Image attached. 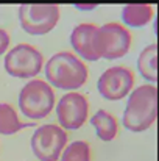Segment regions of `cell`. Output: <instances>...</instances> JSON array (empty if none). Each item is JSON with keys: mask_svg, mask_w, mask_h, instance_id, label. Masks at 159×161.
Here are the masks:
<instances>
[{"mask_svg": "<svg viewBox=\"0 0 159 161\" xmlns=\"http://www.w3.org/2000/svg\"><path fill=\"white\" fill-rule=\"evenodd\" d=\"M158 119V88L153 85L137 86L126 102L123 111V125L130 131L139 133L148 130Z\"/></svg>", "mask_w": 159, "mask_h": 161, "instance_id": "obj_1", "label": "cell"}, {"mask_svg": "<svg viewBox=\"0 0 159 161\" xmlns=\"http://www.w3.org/2000/svg\"><path fill=\"white\" fill-rule=\"evenodd\" d=\"M86 64L70 52H58L45 64V77L50 86L73 91L87 81Z\"/></svg>", "mask_w": 159, "mask_h": 161, "instance_id": "obj_2", "label": "cell"}, {"mask_svg": "<svg viewBox=\"0 0 159 161\" xmlns=\"http://www.w3.org/2000/svg\"><path fill=\"white\" fill-rule=\"evenodd\" d=\"M55 107L53 88L44 80H30L19 94V108L28 119H44Z\"/></svg>", "mask_w": 159, "mask_h": 161, "instance_id": "obj_3", "label": "cell"}, {"mask_svg": "<svg viewBox=\"0 0 159 161\" xmlns=\"http://www.w3.org/2000/svg\"><path fill=\"white\" fill-rule=\"evenodd\" d=\"M61 16V9L55 3H30L20 5L19 20L22 28L33 36H42L56 27Z\"/></svg>", "mask_w": 159, "mask_h": 161, "instance_id": "obj_4", "label": "cell"}, {"mask_svg": "<svg viewBox=\"0 0 159 161\" xmlns=\"http://www.w3.org/2000/svg\"><path fill=\"white\" fill-rule=\"evenodd\" d=\"M5 70L16 78H33L44 66L42 53L31 44H17L3 59Z\"/></svg>", "mask_w": 159, "mask_h": 161, "instance_id": "obj_5", "label": "cell"}, {"mask_svg": "<svg viewBox=\"0 0 159 161\" xmlns=\"http://www.w3.org/2000/svg\"><path fill=\"white\" fill-rule=\"evenodd\" d=\"M66 144V130L55 124L39 127L31 136V150L39 161H58Z\"/></svg>", "mask_w": 159, "mask_h": 161, "instance_id": "obj_6", "label": "cell"}, {"mask_svg": "<svg viewBox=\"0 0 159 161\" xmlns=\"http://www.w3.org/2000/svg\"><path fill=\"white\" fill-rule=\"evenodd\" d=\"M131 33L126 27L117 22H109L98 27V55L105 59H117L128 53L131 47Z\"/></svg>", "mask_w": 159, "mask_h": 161, "instance_id": "obj_7", "label": "cell"}, {"mask_svg": "<svg viewBox=\"0 0 159 161\" xmlns=\"http://www.w3.org/2000/svg\"><path fill=\"white\" fill-rule=\"evenodd\" d=\"M56 116L59 127L64 130H78L81 128L89 116L87 99L80 92H67L64 94L56 107Z\"/></svg>", "mask_w": 159, "mask_h": 161, "instance_id": "obj_8", "label": "cell"}, {"mask_svg": "<svg viewBox=\"0 0 159 161\" xmlns=\"http://www.w3.org/2000/svg\"><path fill=\"white\" fill-rule=\"evenodd\" d=\"M133 85L134 74L125 66H114L100 75L97 88L103 99L114 102L125 99L133 91Z\"/></svg>", "mask_w": 159, "mask_h": 161, "instance_id": "obj_9", "label": "cell"}, {"mask_svg": "<svg viewBox=\"0 0 159 161\" xmlns=\"http://www.w3.org/2000/svg\"><path fill=\"white\" fill-rule=\"evenodd\" d=\"M73 50L86 61H98V27L94 24H80L70 33Z\"/></svg>", "mask_w": 159, "mask_h": 161, "instance_id": "obj_10", "label": "cell"}, {"mask_svg": "<svg viewBox=\"0 0 159 161\" xmlns=\"http://www.w3.org/2000/svg\"><path fill=\"white\" fill-rule=\"evenodd\" d=\"M122 19L128 27H145L153 19V6L145 3H131L123 6Z\"/></svg>", "mask_w": 159, "mask_h": 161, "instance_id": "obj_11", "label": "cell"}, {"mask_svg": "<svg viewBox=\"0 0 159 161\" xmlns=\"http://www.w3.org/2000/svg\"><path fill=\"white\" fill-rule=\"evenodd\" d=\"M91 124L92 127L95 128L97 131V136L105 141L109 142L112 141L115 136H117V130H119V124H117V119L108 113L106 109H98L92 117H91Z\"/></svg>", "mask_w": 159, "mask_h": 161, "instance_id": "obj_12", "label": "cell"}, {"mask_svg": "<svg viewBox=\"0 0 159 161\" xmlns=\"http://www.w3.org/2000/svg\"><path fill=\"white\" fill-rule=\"evenodd\" d=\"M137 69L147 81H158V44H150L140 52L137 58Z\"/></svg>", "mask_w": 159, "mask_h": 161, "instance_id": "obj_13", "label": "cell"}, {"mask_svg": "<svg viewBox=\"0 0 159 161\" xmlns=\"http://www.w3.org/2000/svg\"><path fill=\"white\" fill-rule=\"evenodd\" d=\"M24 125L19 120L17 111L9 103H0V135H5V136L14 135Z\"/></svg>", "mask_w": 159, "mask_h": 161, "instance_id": "obj_14", "label": "cell"}, {"mask_svg": "<svg viewBox=\"0 0 159 161\" xmlns=\"http://www.w3.org/2000/svg\"><path fill=\"white\" fill-rule=\"evenodd\" d=\"M61 161H91V146L86 141H73L64 147Z\"/></svg>", "mask_w": 159, "mask_h": 161, "instance_id": "obj_15", "label": "cell"}, {"mask_svg": "<svg viewBox=\"0 0 159 161\" xmlns=\"http://www.w3.org/2000/svg\"><path fill=\"white\" fill-rule=\"evenodd\" d=\"M9 42H11V38H9L8 31L3 30V28H0V55H3L8 50Z\"/></svg>", "mask_w": 159, "mask_h": 161, "instance_id": "obj_16", "label": "cell"}, {"mask_svg": "<svg viewBox=\"0 0 159 161\" xmlns=\"http://www.w3.org/2000/svg\"><path fill=\"white\" fill-rule=\"evenodd\" d=\"M77 8H80V9H94L95 5H77Z\"/></svg>", "mask_w": 159, "mask_h": 161, "instance_id": "obj_17", "label": "cell"}]
</instances>
